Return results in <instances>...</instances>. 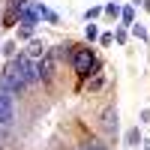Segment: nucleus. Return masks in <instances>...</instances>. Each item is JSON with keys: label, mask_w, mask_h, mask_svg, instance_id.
Masks as SVG:
<instances>
[{"label": "nucleus", "mask_w": 150, "mask_h": 150, "mask_svg": "<svg viewBox=\"0 0 150 150\" xmlns=\"http://www.w3.org/2000/svg\"><path fill=\"white\" fill-rule=\"evenodd\" d=\"M0 87H3V90H9V93H18L21 87H24V78H21V72L15 69L9 63V69L3 72V78H0Z\"/></svg>", "instance_id": "1"}, {"label": "nucleus", "mask_w": 150, "mask_h": 150, "mask_svg": "<svg viewBox=\"0 0 150 150\" xmlns=\"http://www.w3.org/2000/svg\"><path fill=\"white\" fill-rule=\"evenodd\" d=\"M72 60H75V72H78V75H90V69L96 66V57L87 51V48H78Z\"/></svg>", "instance_id": "2"}, {"label": "nucleus", "mask_w": 150, "mask_h": 150, "mask_svg": "<svg viewBox=\"0 0 150 150\" xmlns=\"http://www.w3.org/2000/svg\"><path fill=\"white\" fill-rule=\"evenodd\" d=\"M12 120V96H9V90H0V123H6Z\"/></svg>", "instance_id": "3"}, {"label": "nucleus", "mask_w": 150, "mask_h": 150, "mask_svg": "<svg viewBox=\"0 0 150 150\" xmlns=\"http://www.w3.org/2000/svg\"><path fill=\"white\" fill-rule=\"evenodd\" d=\"M105 126H108V129H111V126L117 129V114H114V111H108V114H105Z\"/></svg>", "instance_id": "4"}, {"label": "nucleus", "mask_w": 150, "mask_h": 150, "mask_svg": "<svg viewBox=\"0 0 150 150\" xmlns=\"http://www.w3.org/2000/svg\"><path fill=\"white\" fill-rule=\"evenodd\" d=\"M0 138H3V123H0Z\"/></svg>", "instance_id": "5"}]
</instances>
